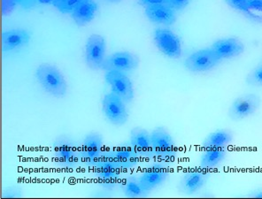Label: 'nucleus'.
Segmentation results:
<instances>
[{"label": "nucleus", "instance_id": "f257e3e1", "mask_svg": "<svg viewBox=\"0 0 262 199\" xmlns=\"http://www.w3.org/2000/svg\"><path fill=\"white\" fill-rule=\"evenodd\" d=\"M92 172L98 184L105 190H113L121 181L122 169L112 154L111 150H105L98 163L92 167Z\"/></svg>", "mask_w": 262, "mask_h": 199}, {"label": "nucleus", "instance_id": "f03ea898", "mask_svg": "<svg viewBox=\"0 0 262 199\" xmlns=\"http://www.w3.org/2000/svg\"><path fill=\"white\" fill-rule=\"evenodd\" d=\"M36 77L47 93L55 98H63L68 92V83L58 68L51 64H41L36 69Z\"/></svg>", "mask_w": 262, "mask_h": 199}, {"label": "nucleus", "instance_id": "7ed1b4c3", "mask_svg": "<svg viewBox=\"0 0 262 199\" xmlns=\"http://www.w3.org/2000/svg\"><path fill=\"white\" fill-rule=\"evenodd\" d=\"M56 164L62 169L73 170L81 163L80 145L67 136H60L53 142Z\"/></svg>", "mask_w": 262, "mask_h": 199}, {"label": "nucleus", "instance_id": "20e7f679", "mask_svg": "<svg viewBox=\"0 0 262 199\" xmlns=\"http://www.w3.org/2000/svg\"><path fill=\"white\" fill-rule=\"evenodd\" d=\"M155 159L165 163H173L177 156V146L170 133L163 127L151 132Z\"/></svg>", "mask_w": 262, "mask_h": 199}, {"label": "nucleus", "instance_id": "39448f33", "mask_svg": "<svg viewBox=\"0 0 262 199\" xmlns=\"http://www.w3.org/2000/svg\"><path fill=\"white\" fill-rule=\"evenodd\" d=\"M105 150L102 135L98 132L89 133L80 145L81 163L92 168L98 163Z\"/></svg>", "mask_w": 262, "mask_h": 199}, {"label": "nucleus", "instance_id": "423d86ee", "mask_svg": "<svg viewBox=\"0 0 262 199\" xmlns=\"http://www.w3.org/2000/svg\"><path fill=\"white\" fill-rule=\"evenodd\" d=\"M260 105L261 98L258 95L253 93L242 95L232 102L228 111V116L231 121H242L254 115Z\"/></svg>", "mask_w": 262, "mask_h": 199}, {"label": "nucleus", "instance_id": "0eeeda50", "mask_svg": "<svg viewBox=\"0 0 262 199\" xmlns=\"http://www.w3.org/2000/svg\"><path fill=\"white\" fill-rule=\"evenodd\" d=\"M102 111L109 122L115 126H123L128 120L126 103L114 92L105 95L102 100Z\"/></svg>", "mask_w": 262, "mask_h": 199}, {"label": "nucleus", "instance_id": "6e6552de", "mask_svg": "<svg viewBox=\"0 0 262 199\" xmlns=\"http://www.w3.org/2000/svg\"><path fill=\"white\" fill-rule=\"evenodd\" d=\"M170 174L169 164L158 161L142 170L138 175L142 186L147 192H151L165 183Z\"/></svg>", "mask_w": 262, "mask_h": 199}, {"label": "nucleus", "instance_id": "1a4fd4ad", "mask_svg": "<svg viewBox=\"0 0 262 199\" xmlns=\"http://www.w3.org/2000/svg\"><path fill=\"white\" fill-rule=\"evenodd\" d=\"M222 61L213 50L210 48L199 50L190 54L184 61L187 70L192 73H203L209 71L219 65Z\"/></svg>", "mask_w": 262, "mask_h": 199}, {"label": "nucleus", "instance_id": "9d476101", "mask_svg": "<svg viewBox=\"0 0 262 199\" xmlns=\"http://www.w3.org/2000/svg\"><path fill=\"white\" fill-rule=\"evenodd\" d=\"M158 49L170 59H178L182 55V45L179 37L172 30L159 28L154 33Z\"/></svg>", "mask_w": 262, "mask_h": 199}, {"label": "nucleus", "instance_id": "9b49d317", "mask_svg": "<svg viewBox=\"0 0 262 199\" xmlns=\"http://www.w3.org/2000/svg\"><path fill=\"white\" fill-rule=\"evenodd\" d=\"M139 58L138 55L129 52H117L105 57L102 69L105 72L108 71H120L130 72L138 69L139 65Z\"/></svg>", "mask_w": 262, "mask_h": 199}, {"label": "nucleus", "instance_id": "f8f14e48", "mask_svg": "<svg viewBox=\"0 0 262 199\" xmlns=\"http://www.w3.org/2000/svg\"><path fill=\"white\" fill-rule=\"evenodd\" d=\"M105 39L98 34H93L89 37L85 46L86 65L92 70L102 69L105 59Z\"/></svg>", "mask_w": 262, "mask_h": 199}, {"label": "nucleus", "instance_id": "ddd939ff", "mask_svg": "<svg viewBox=\"0 0 262 199\" xmlns=\"http://www.w3.org/2000/svg\"><path fill=\"white\" fill-rule=\"evenodd\" d=\"M209 180V173L203 168L188 170L181 177L178 189L184 195L191 196L206 186Z\"/></svg>", "mask_w": 262, "mask_h": 199}, {"label": "nucleus", "instance_id": "4468645a", "mask_svg": "<svg viewBox=\"0 0 262 199\" xmlns=\"http://www.w3.org/2000/svg\"><path fill=\"white\" fill-rule=\"evenodd\" d=\"M105 79L106 82L110 85L112 92L119 96L126 104L130 103L134 99L133 83L125 73L108 71L105 73Z\"/></svg>", "mask_w": 262, "mask_h": 199}, {"label": "nucleus", "instance_id": "2eb2a0df", "mask_svg": "<svg viewBox=\"0 0 262 199\" xmlns=\"http://www.w3.org/2000/svg\"><path fill=\"white\" fill-rule=\"evenodd\" d=\"M211 48L222 60L236 58L246 51L245 43L236 37L220 38L213 42Z\"/></svg>", "mask_w": 262, "mask_h": 199}, {"label": "nucleus", "instance_id": "dca6fc26", "mask_svg": "<svg viewBox=\"0 0 262 199\" xmlns=\"http://www.w3.org/2000/svg\"><path fill=\"white\" fill-rule=\"evenodd\" d=\"M129 142L141 159L149 160L155 159L151 133H149L146 129L138 127L132 128Z\"/></svg>", "mask_w": 262, "mask_h": 199}, {"label": "nucleus", "instance_id": "f3484780", "mask_svg": "<svg viewBox=\"0 0 262 199\" xmlns=\"http://www.w3.org/2000/svg\"><path fill=\"white\" fill-rule=\"evenodd\" d=\"M110 150L116 162L124 171L134 169L141 159L130 142H124Z\"/></svg>", "mask_w": 262, "mask_h": 199}, {"label": "nucleus", "instance_id": "a211bd4d", "mask_svg": "<svg viewBox=\"0 0 262 199\" xmlns=\"http://www.w3.org/2000/svg\"><path fill=\"white\" fill-rule=\"evenodd\" d=\"M144 14L151 23L163 26H172L177 19V11L167 4L146 7Z\"/></svg>", "mask_w": 262, "mask_h": 199}, {"label": "nucleus", "instance_id": "6ab92c4d", "mask_svg": "<svg viewBox=\"0 0 262 199\" xmlns=\"http://www.w3.org/2000/svg\"><path fill=\"white\" fill-rule=\"evenodd\" d=\"M31 39L30 33L23 29L7 30L2 33V49L4 53L12 52L29 45Z\"/></svg>", "mask_w": 262, "mask_h": 199}, {"label": "nucleus", "instance_id": "aec40b11", "mask_svg": "<svg viewBox=\"0 0 262 199\" xmlns=\"http://www.w3.org/2000/svg\"><path fill=\"white\" fill-rule=\"evenodd\" d=\"M234 133L228 128H221L207 136L202 144L203 149H227L232 144Z\"/></svg>", "mask_w": 262, "mask_h": 199}, {"label": "nucleus", "instance_id": "412c9836", "mask_svg": "<svg viewBox=\"0 0 262 199\" xmlns=\"http://www.w3.org/2000/svg\"><path fill=\"white\" fill-rule=\"evenodd\" d=\"M97 11L98 4L94 0H88L73 11L71 17L77 26H86L95 18Z\"/></svg>", "mask_w": 262, "mask_h": 199}, {"label": "nucleus", "instance_id": "4be33fe9", "mask_svg": "<svg viewBox=\"0 0 262 199\" xmlns=\"http://www.w3.org/2000/svg\"><path fill=\"white\" fill-rule=\"evenodd\" d=\"M121 189L124 196L128 198L146 197L149 195L142 186L139 176L134 173H128L121 182Z\"/></svg>", "mask_w": 262, "mask_h": 199}, {"label": "nucleus", "instance_id": "5701e85b", "mask_svg": "<svg viewBox=\"0 0 262 199\" xmlns=\"http://www.w3.org/2000/svg\"><path fill=\"white\" fill-rule=\"evenodd\" d=\"M227 149H203L200 160V167L205 170H211L218 167L226 160Z\"/></svg>", "mask_w": 262, "mask_h": 199}, {"label": "nucleus", "instance_id": "b1692460", "mask_svg": "<svg viewBox=\"0 0 262 199\" xmlns=\"http://www.w3.org/2000/svg\"><path fill=\"white\" fill-rule=\"evenodd\" d=\"M247 84L253 87H262V64L257 65L246 75Z\"/></svg>", "mask_w": 262, "mask_h": 199}, {"label": "nucleus", "instance_id": "393cba45", "mask_svg": "<svg viewBox=\"0 0 262 199\" xmlns=\"http://www.w3.org/2000/svg\"><path fill=\"white\" fill-rule=\"evenodd\" d=\"M86 1H88V0H64L62 3L57 7V9L61 13H65V14L70 13L71 14L73 11Z\"/></svg>", "mask_w": 262, "mask_h": 199}, {"label": "nucleus", "instance_id": "a878e982", "mask_svg": "<svg viewBox=\"0 0 262 199\" xmlns=\"http://www.w3.org/2000/svg\"><path fill=\"white\" fill-rule=\"evenodd\" d=\"M23 196V190L19 185H11L4 189L2 197L3 198H19Z\"/></svg>", "mask_w": 262, "mask_h": 199}, {"label": "nucleus", "instance_id": "bb28decb", "mask_svg": "<svg viewBox=\"0 0 262 199\" xmlns=\"http://www.w3.org/2000/svg\"><path fill=\"white\" fill-rule=\"evenodd\" d=\"M225 2L229 7L233 8L234 10L248 14L247 0H225Z\"/></svg>", "mask_w": 262, "mask_h": 199}, {"label": "nucleus", "instance_id": "cd10ccee", "mask_svg": "<svg viewBox=\"0 0 262 199\" xmlns=\"http://www.w3.org/2000/svg\"><path fill=\"white\" fill-rule=\"evenodd\" d=\"M247 7L250 16H252L255 12L262 13V0H247Z\"/></svg>", "mask_w": 262, "mask_h": 199}, {"label": "nucleus", "instance_id": "c85d7f7f", "mask_svg": "<svg viewBox=\"0 0 262 199\" xmlns=\"http://www.w3.org/2000/svg\"><path fill=\"white\" fill-rule=\"evenodd\" d=\"M191 0H168L167 5H169L176 11L184 9L190 4Z\"/></svg>", "mask_w": 262, "mask_h": 199}, {"label": "nucleus", "instance_id": "c756f323", "mask_svg": "<svg viewBox=\"0 0 262 199\" xmlns=\"http://www.w3.org/2000/svg\"><path fill=\"white\" fill-rule=\"evenodd\" d=\"M16 5V0H2L4 15L9 14L15 8Z\"/></svg>", "mask_w": 262, "mask_h": 199}, {"label": "nucleus", "instance_id": "7c9ffc66", "mask_svg": "<svg viewBox=\"0 0 262 199\" xmlns=\"http://www.w3.org/2000/svg\"><path fill=\"white\" fill-rule=\"evenodd\" d=\"M17 5L23 7L25 10H30L36 7L37 3L39 2L38 0H16Z\"/></svg>", "mask_w": 262, "mask_h": 199}, {"label": "nucleus", "instance_id": "2f4dec72", "mask_svg": "<svg viewBox=\"0 0 262 199\" xmlns=\"http://www.w3.org/2000/svg\"><path fill=\"white\" fill-rule=\"evenodd\" d=\"M138 4L140 7L146 8L160 4H167V0H138Z\"/></svg>", "mask_w": 262, "mask_h": 199}, {"label": "nucleus", "instance_id": "473e14b6", "mask_svg": "<svg viewBox=\"0 0 262 199\" xmlns=\"http://www.w3.org/2000/svg\"><path fill=\"white\" fill-rule=\"evenodd\" d=\"M250 196L257 197V198H262V189H256L254 191H252Z\"/></svg>", "mask_w": 262, "mask_h": 199}, {"label": "nucleus", "instance_id": "72a5a7b5", "mask_svg": "<svg viewBox=\"0 0 262 199\" xmlns=\"http://www.w3.org/2000/svg\"><path fill=\"white\" fill-rule=\"evenodd\" d=\"M63 1H64V0H53V5L57 8V7L62 3Z\"/></svg>", "mask_w": 262, "mask_h": 199}, {"label": "nucleus", "instance_id": "f704fd0d", "mask_svg": "<svg viewBox=\"0 0 262 199\" xmlns=\"http://www.w3.org/2000/svg\"><path fill=\"white\" fill-rule=\"evenodd\" d=\"M39 2L43 4H52L53 5V0H38Z\"/></svg>", "mask_w": 262, "mask_h": 199}, {"label": "nucleus", "instance_id": "c9c22d12", "mask_svg": "<svg viewBox=\"0 0 262 199\" xmlns=\"http://www.w3.org/2000/svg\"><path fill=\"white\" fill-rule=\"evenodd\" d=\"M107 1L111 3H119V2H121V0H107Z\"/></svg>", "mask_w": 262, "mask_h": 199}, {"label": "nucleus", "instance_id": "e433bc0d", "mask_svg": "<svg viewBox=\"0 0 262 199\" xmlns=\"http://www.w3.org/2000/svg\"><path fill=\"white\" fill-rule=\"evenodd\" d=\"M167 1H168V0H167Z\"/></svg>", "mask_w": 262, "mask_h": 199}]
</instances>
